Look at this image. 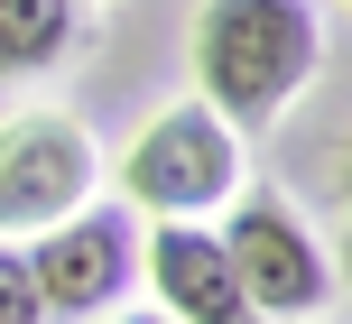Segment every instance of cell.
Returning <instances> with one entry per match:
<instances>
[{
  "mask_svg": "<svg viewBox=\"0 0 352 324\" xmlns=\"http://www.w3.org/2000/svg\"><path fill=\"white\" fill-rule=\"evenodd\" d=\"M195 93L223 130H269L324 65V19L316 0H204L186 37Z\"/></svg>",
  "mask_w": 352,
  "mask_h": 324,
  "instance_id": "6da1fadb",
  "label": "cell"
},
{
  "mask_svg": "<svg viewBox=\"0 0 352 324\" xmlns=\"http://www.w3.org/2000/svg\"><path fill=\"white\" fill-rule=\"evenodd\" d=\"M121 204L130 213H158V222H204L241 195V130H223L204 102H176L140 139L121 148Z\"/></svg>",
  "mask_w": 352,
  "mask_h": 324,
  "instance_id": "7a4b0ae2",
  "label": "cell"
},
{
  "mask_svg": "<svg viewBox=\"0 0 352 324\" xmlns=\"http://www.w3.org/2000/svg\"><path fill=\"white\" fill-rule=\"evenodd\" d=\"M223 259H232V278H241V297H250L260 324L269 315L297 324V315L334 306V259H324V241L306 232V213L287 195H269V185H250V195L223 204Z\"/></svg>",
  "mask_w": 352,
  "mask_h": 324,
  "instance_id": "3957f363",
  "label": "cell"
},
{
  "mask_svg": "<svg viewBox=\"0 0 352 324\" xmlns=\"http://www.w3.org/2000/svg\"><path fill=\"white\" fill-rule=\"evenodd\" d=\"M140 278V222L130 204H84V213L47 222L28 241V288H37V315L47 324H93L111 315Z\"/></svg>",
  "mask_w": 352,
  "mask_h": 324,
  "instance_id": "277c9868",
  "label": "cell"
},
{
  "mask_svg": "<svg viewBox=\"0 0 352 324\" xmlns=\"http://www.w3.org/2000/svg\"><path fill=\"white\" fill-rule=\"evenodd\" d=\"M93 139L65 121V111H19L0 121V241H37L47 222L84 213L93 204Z\"/></svg>",
  "mask_w": 352,
  "mask_h": 324,
  "instance_id": "5b68a950",
  "label": "cell"
},
{
  "mask_svg": "<svg viewBox=\"0 0 352 324\" xmlns=\"http://www.w3.org/2000/svg\"><path fill=\"white\" fill-rule=\"evenodd\" d=\"M140 278L158 288V315L167 324H260L223 259V232L213 222H158L140 241Z\"/></svg>",
  "mask_w": 352,
  "mask_h": 324,
  "instance_id": "8992f818",
  "label": "cell"
},
{
  "mask_svg": "<svg viewBox=\"0 0 352 324\" xmlns=\"http://www.w3.org/2000/svg\"><path fill=\"white\" fill-rule=\"evenodd\" d=\"M84 37V0H0V84L56 74Z\"/></svg>",
  "mask_w": 352,
  "mask_h": 324,
  "instance_id": "52a82bcc",
  "label": "cell"
},
{
  "mask_svg": "<svg viewBox=\"0 0 352 324\" xmlns=\"http://www.w3.org/2000/svg\"><path fill=\"white\" fill-rule=\"evenodd\" d=\"M0 324H47L37 315V288H28V251L0 241Z\"/></svg>",
  "mask_w": 352,
  "mask_h": 324,
  "instance_id": "ba28073f",
  "label": "cell"
},
{
  "mask_svg": "<svg viewBox=\"0 0 352 324\" xmlns=\"http://www.w3.org/2000/svg\"><path fill=\"white\" fill-rule=\"evenodd\" d=\"M111 324H167V315H111Z\"/></svg>",
  "mask_w": 352,
  "mask_h": 324,
  "instance_id": "9c48e42d",
  "label": "cell"
}]
</instances>
